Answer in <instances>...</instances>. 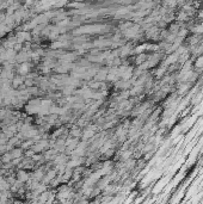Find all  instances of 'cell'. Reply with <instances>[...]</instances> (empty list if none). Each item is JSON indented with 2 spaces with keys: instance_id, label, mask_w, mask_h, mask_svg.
<instances>
[{
  "instance_id": "obj_1",
  "label": "cell",
  "mask_w": 203,
  "mask_h": 204,
  "mask_svg": "<svg viewBox=\"0 0 203 204\" xmlns=\"http://www.w3.org/2000/svg\"><path fill=\"white\" fill-rule=\"evenodd\" d=\"M27 178H29V174L26 173L25 171H19L18 173H17V181H19V183H24V181H27Z\"/></svg>"
},
{
  "instance_id": "obj_2",
  "label": "cell",
  "mask_w": 203,
  "mask_h": 204,
  "mask_svg": "<svg viewBox=\"0 0 203 204\" xmlns=\"http://www.w3.org/2000/svg\"><path fill=\"white\" fill-rule=\"evenodd\" d=\"M23 154V151L21 148H17V149H12L11 152V155H12V159H19Z\"/></svg>"
}]
</instances>
